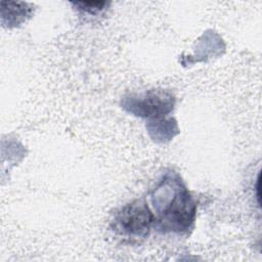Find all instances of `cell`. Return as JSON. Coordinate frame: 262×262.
I'll use <instances>...</instances> for the list:
<instances>
[{
  "mask_svg": "<svg viewBox=\"0 0 262 262\" xmlns=\"http://www.w3.org/2000/svg\"><path fill=\"white\" fill-rule=\"evenodd\" d=\"M73 5L83 12L88 14H98L108 5L105 1H85V2H74Z\"/></svg>",
  "mask_w": 262,
  "mask_h": 262,
  "instance_id": "5",
  "label": "cell"
},
{
  "mask_svg": "<svg viewBox=\"0 0 262 262\" xmlns=\"http://www.w3.org/2000/svg\"><path fill=\"white\" fill-rule=\"evenodd\" d=\"M2 24L8 28L20 25L30 17L32 8L23 2H1Z\"/></svg>",
  "mask_w": 262,
  "mask_h": 262,
  "instance_id": "4",
  "label": "cell"
},
{
  "mask_svg": "<svg viewBox=\"0 0 262 262\" xmlns=\"http://www.w3.org/2000/svg\"><path fill=\"white\" fill-rule=\"evenodd\" d=\"M174 105L173 95L162 89H154L139 95L126 97L123 107L134 116L143 118H160L169 114Z\"/></svg>",
  "mask_w": 262,
  "mask_h": 262,
  "instance_id": "3",
  "label": "cell"
},
{
  "mask_svg": "<svg viewBox=\"0 0 262 262\" xmlns=\"http://www.w3.org/2000/svg\"><path fill=\"white\" fill-rule=\"evenodd\" d=\"M156 226L163 232L184 233L191 229L195 218V203L180 176L165 173L149 193Z\"/></svg>",
  "mask_w": 262,
  "mask_h": 262,
  "instance_id": "1",
  "label": "cell"
},
{
  "mask_svg": "<svg viewBox=\"0 0 262 262\" xmlns=\"http://www.w3.org/2000/svg\"><path fill=\"white\" fill-rule=\"evenodd\" d=\"M154 214L144 200H135L123 206L112 221L115 232L129 238L145 237L154 224Z\"/></svg>",
  "mask_w": 262,
  "mask_h": 262,
  "instance_id": "2",
  "label": "cell"
}]
</instances>
